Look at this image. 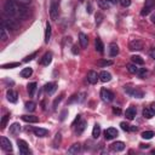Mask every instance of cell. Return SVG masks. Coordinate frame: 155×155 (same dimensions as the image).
Returning a JSON list of instances; mask_svg holds the SVG:
<instances>
[{"label":"cell","instance_id":"16","mask_svg":"<svg viewBox=\"0 0 155 155\" xmlns=\"http://www.w3.org/2000/svg\"><path fill=\"white\" fill-rule=\"evenodd\" d=\"M81 151V144L80 143H74L73 145H70V148L68 149V154H79Z\"/></svg>","mask_w":155,"mask_h":155},{"label":"cell","instance_id":"27","mask_svg":"<svg viewBox=\"0 0 155 155\" xmlns=\"http://www.w3.org/2000/svg\"><path fill=\"white\" fill-rule=\"evenodd\" d=\"M36 82H30V84H28V86H27V91H28V93H29V96L30 97H33L34 96V93H35V91H36Z\"/></svg>","mask_w":155,"mask_h":155},{"label":"cell","instance_id":"4","mask_svg":"<svg viewBox=\"0 0 155 155\" xmlns=\"http://www.w3.org/2000/svg\"><path fill=\"white\" fill-rule=\"evenodd\" d=\"M1 24H4L6 27V29H10V30H15V29L18 28V21L15 19V18L4 17V19L1 21Z\"/></svg>","mask_w":155,"mask_h":155},{"label":"cell","instance_id":"50","mask_svg":"<svg viewBox=\"0 0 155 155\" xmlns=\"http://www.w3.org/2000/svg\"><path fill=\"white\" fill-rule=\"evenodd\" d=\"M149 54H150V57L155 61V48H151V50L149 51Z\"/></svg>","mask_w":155,"mask_h":155},{"label":"cell","instance_id":"11","mask_svg":"<svg viewBox=\"0 0 155 155\" xmlns=\"http://www.w3.org/2000/svg\"><path fill=\"white\" fill-rule=\"evenodd\" d=\"M6 98H7V101H8L10 103H16L17 99H18V94H17V92H16L15 90H7V92H6Z\"/></svg>","mask_w":155,"mask_h":155},{"label":"cell","instance_id":"15","mask_svg":"<svg viewBox=\"0 0 155 155\" xmlns=\"http://www.w3.org/2000/svg\"><path fill=\"white\" fill-rule=\"evenodd\" d=\"M136 114H137V110H136L134 107H130V108H127L126 111H125V116H126V119H128V120H133L134 116H136Z\"/></svg>","mask_w":155,"mask_h":155},{"label":"cell","instance_id":"34","mask_svg":"<svg viewBox=\"0 0 155 155\" xmlns=\"http://www.w3.org/2000/svg\"><path fill=\"white\" fill-rule=\"evenodd\" d=\"M98 6L103 10H108L110 7V4L108 0H98Z\"/></svg>","mask_w":155,"mask_h":155},{"label":"cell","instance_id":"32","mask_svg":"<svg viewBox=\"0 0 155 155\" xmlns=\"http://www.w3.org/2000/svg\"><path fill=\"white\" fill-rule=\"evenodd\" d=\"M111 64H113V61H110V59H99L97 62L98 67H108V65H111Z\"/></svg>","mask_w":155,"mask_h":155},{"label":"cell","instance_id":"2","mask_svg":"<svg viewBox=\"0 0 155 155\" xmlns=\"http://www.w3.org/2000/svg\"><path fill=\"white\" fill-rule=\"evenodd\" d=\"M50 16L52 21H57L59 16V0L50 1Z\"/></svg>","mask_w":155,"mask_h":155},{"label":"cell","instance_id":"7","mask_svg":"<svg viewBox=\"0 0 155 155\" xmlns=\"http://www.w3.org/2000/svg\"><path fill=\"white\" fill-rule=\"evenodd\" d=\"M101 98H102L104 102L110 103V102L114 99V93H113L111 91L107 90V88H102V90H101Z\"/></svg>","mask_w":155,"mask_h":155},{"label":"cell","instance_id":"20","mask_svg":"<svg viewBox=\"0 0 155 155\" xmlns=\"http://www.w3.org/2000/svg\"><path fill=\"white\" fill-rule=\"evenodd\" d=\"M99 80L102 82H108V81L111 80V74L108 73V71H105V70H103V71L99 73Z\"/></svg>","mask_w":155,"mask_h":155},{"label":"cell","instance_id":"49","mask_svg":"<svg viewBox=\"0 0 155 155\" xmlns=\"http://www.w3.org/2000/svg\"><path fill=\"white\" fill-rule=\"evenodd\" d=\"M15 1H17L19 4H23V5H29L31 2V0H15Z\"/></svg>","mask_w":155,"mask_h":155},{"label":"cell","instance_id":"54","mask_svg":"<svg viewBox=\"0 0 155 155\" xmlns=\"http://www.w3.org/2000/svg\"><path fill=\"white\" fill-rule=\"evenodd\" d=\"M76 48H78L76 46H73V53H74V54H76V53H79V50H76Z\"/></svg>","mask_w":155,"mask_h":155},{"label":"cell","instance_id":"18","mask_svg":"<svg viewBox=\"0 0 155 155\" xmlns=\"http://www.w3.org/2000/svg\"><path fill=\"white\" fill-rule=\"evenodd\" d=\"M51 61H52V53H51V52H46V53L42 56L40 63H41L42 65H48V64L51 63Z\"/></svg>","mask_w":155,"mask_h":155},{"label":"cell","instance_id":"9","mask_svg":"<svg viewBox=\"0 0 155 155\" xmlns=\"http://www.w3.org/2000/svg\"><path fill=\"white\" fill-rule=\"evenodd\" d=\"M117 130L116 128H114V127H109V128H107L105 131H104V138L105 139H108V140H110V139H113V138H115L116 136H117Z\"/></svg>","mask_w":155,"mask_h":155},{"label":"cell","instance_id":"8","mask_svg":"<svg viewBox=\"0 0 155 155\" xmlns=\"http://www.w3.org/2000/svg\"><path fill=\"white\" fill-rule=\"evenodd\" d=\"M0 145H1V149H2V150L8 151V153L12 151V143H11L10 139H7L6 137H1V139H0Z\"/></svg>","mask_w":155,"mask_h":155},{"label":"cell","instance_id":"30","mask_svg":"<svg viewBox=\"0 0 155 155\" xmlns=\"http://www.w3.org/2000/svg\"><path fill=\"white\" fill-rule=\"evenodd\" d=\"M131 61H132V63H134V64H137V65H142V64H144V59L140 57V56H132L131 57Z\"/></svg>","mask_w":155,"mask_h":155},{"label":"cell","instance_id":"36","mask_svg":"<svg viewBox=\"0 0 155 155\" xmlns=\"http://www.w3.org/2000/svg\"><path fill=\"white\" fill-rule=\"evenodd\" d=\"M154 136H155V133L153 131H144V132H142V138H144V139H151Z\"/></svg>","mask_w":155,"mask_h":155},{"label":"cell","instance_id":"41","mask_svg":"<svg viewBox=\"0 0 155 155\" xmlns=\"http://www.w3.org/2000/svg\"><path fill=\"white\" fill-rule=\"evenodd\" d=\"M144 6L149 7V8H153L155 6V0H145L144 1Z\"/></svg>","mask_w":155,"mask_h":155},{"label":"cell","instance_id":"23","mask_svg":"<svg viewBox=\"0 0 155 155\" xmlns=\"http://www.w3.org/2000/svg\"><path fill=\"white\" fill-rule=\"evenodd\" d=\"M154 115H155V111H154L150 107H147V108L143 109V116H144L145 119H151Z\"/></svg>","mask_w":155,"mask_h":155},{"label":"cell","instance_id":"31","mask_svg":"<svg viewBox=\"0 0 155 155\" xmlns=\"http://www.w3.org/2000/svg\"><path fill=\"white\" fill-rule=\"evenodd\" d=\"M31 74H33V69H31L30 67L24 68V69L21 71V76H22V78H29Z\"/></svg>","mask_w":155,"mask_h":155},{"label":"cell","instance_id":"10","mask_svg":"<svg viewBox=\"0 0 155 155\" xmlns=\"http://www.w3.org/2000/svg\"><path fill=\"white\" fill-rule=\"evenodd\" d=\"M98 80H99V74H97V71L90 70V71L87 73V81H88L90 84L94 85V84H97Z\"/></svg>","mask_w":155,"mask_h":155},{"label":"cell","instance_id":"51","mask_svg":"<svg viewBox=\"0 0 155 155\" xmlns=\"http://www.w3.org/2000/svg\"><path fill=\"white\" fill-rule=\"evenodd\" d=\"M139 148H142V149H148V148H149V144H139Z\"/></svg>","mask_w":155,"mask_h":155},{"label":"cell","instance_id":"45","mask_svg":"<svg viewBox=\"0 0 155 155\" xmlns=\"http://www.w3.org/2000/svg\"><path fill=\"white\" fill-rule=\"evenodd\" d=\"M120 4L124 7H128L131 5V0H120Z\"/></svg>","mask_w":155,"mask_h":155},{"label":"cell","instance_id":"24","mask_svg":"<svg viewBox=\"0 0 155 155\" xmlns=\"http://www.w3.org/2000/svg\"><path fill=\"white\" fill-rule=\"evenodd\" d=\"M51 39V24L46 22V28H45V44H48Z\"/></svg>","mask_w":155,"mask_h":155},{"label":"cell","instance_id":"28","mask_svg":"<svg viewBox=\"0 0 155 155\" xmlns=\"http://www.w3.org/2000/svg\"><path fill=\"white\" fill-rule=\"evenodd\" d=\"M126 67L131 74H138V71H139V68H137V64H134V63H128Z\"/></svg>","mask_w":155,"mask_h":155},{"label":"cell","instance_id":"42","mask_svg":"<svg viewBox=\"0 0 155 155\" xmlns=\"http://www.w3.org/2000/svg\"><path fill=\"white\" fill-rule=\"evenodd\" d=\"M102 21H103V15L99 13V12H97V13H96V24L99 25V24L102 23Z\"/></svg>","mask_w":155,"mask_h":155},{"label":"cell","instance_id":"19","mask_svg":"<svg viewBox=\"0 0 155 155\" xmlns=\"http://www.w3.org/2000/svg\"><path fill=\"white\" fill-rule=\"evenodd\" d=\"M117 53H119V46L115 42L109 44V54H110V57H115Z\"/></svg>","mask_w":155,"mask_h":155},{"label":"cell","instance_id":"6","mask_svg":"<svg viewBox=\"0 0 155 155\" xmlns=\"http://www.w3.org/2000/svg\"><path fill=\"white\" fill-rule=\"evenodd\" d=\"M17 145H18V149H19V153L22 155H28L30 154V150H29V145L25 140L23 139H18L17 140Z\"/></svg>","mask_w":155,"mask_h":155},{"label":"cell","instance_id":"33","mask_svg":"<svg viewBox=\"0 0 155 155\" xmlns=\"http://www.w3.org/2000/svg\"><path fill=\"white\" fill-rule=\"evenodd\" d=\"M0 39L2 41L7 40V33H6V27L4 24H1V29H0Z\"/></svg>","mask_w":155,"mask_h":155},{"label":"cell","instance_id":"47","mask_svg":"<svg viewBox=\"0 0 155 155\" xmlns=\"http://www.w3.org/2000/svg\"><path fill=\"white\" fill-rule=\"evenodd\" d=\"M62 97H63V94H62V96H59L58 98H56V99H54V102H53V108H54V109L57 108V104H58V103L62 101Z\"/></svg>","mask_w":155,"mask_h":155},{"label":"cell","instance_id":"26","mask_svg":"<svg viewBox=\"0 0 155 155\" xmlns=\"http://www.w3.org/2000/svg\"><path fill=\"white\" fill-rule=\"evenodd\" d=\"M94 46H96V50H97L99 53H103V51H104V45H103V42H102V40H101L99 38H97V39L94 40Z\"/></svg>","mask_w":155,"mask_h":155},{"label":"cell","instance_id":"38","mask_svg":"<svg viewBox=\"0 0 155 155\" xmlns=\"http://www.w3.org/2000/svg\"><path fill=\"white\" fill-rule=\"evenodd\" d=\"M59 143H61V133L58 132V133H56L54 140H53V143H52L53 148H58V147H59Z\"/></svg>","mask_w":155,"mask_h":155},{"label":"cell","instance_id":"17","mask_svg":"<svg viewBox=\"0 0 155 155\" xmlns=\"http://www.w3.org/2000/svg\"><path fill=\"white\" fill-rule=\"evenodd\" d=\"M33 132H34V134L38 136V137H46V136L48 134V131H47L46 128H41V127H35V128H33Z\"/></svg>","mask_w":155,"mask_h":155},{"label":"cell","instance_id":"21","mask_svg":"<svg viewBox=\"0 0 155 155\" xmlns=\"http://www.w3.org/2000/svg\"><path fill=\"white\" fill-rule=\"evenodd\" d=\"M86 125H87V122H86V121H80V122L78 124V126L75 127V133H76L78 136H80V134L85 131Z\"/></svg>","mask_w":155,"mask_h":155},{"label":"cell","instance_id":"60","mask_svg":"<svg viewBox=\"0 0 155 155\" xmlns=\"http://www.w3.org/2000/svg\"><path fill=\"white\" fill-rule=\"evenodd\" d=\"M79 1H84V0H79Z\"/></svg>","mask_w":155,"mask_h":155},{"label":"cell","instance_id":"48","mask_svg":"<svg viewBox=\"0 0 155 155\" xmlns=\"http://www.w3.org/2000/svg\"><path fill=\"white\" fill-rule=\"evenodd\" d=\"M85 96H86V93H85V92H81V93L78 96V97H79L78 101H79V102H84V101H85Z\"/></svg>","mask_w":155,"mask_h":155},{"label":"cell","instance_id":"22","mask_svg":"<svg viewBox=\"0 0 155 155\" xmlns=\"http://www.w3.org/2000/svg\"><path fill=\"white\" fill-rule=\"evenodd\" d=\"M19 131H21V125H19L18 122H13V124L10 126V133H11V134L16 136V134L19 133Z\"/></svg>","mask_w":155,"mask_h":155},{"label":"cell","instance_id":"39","mask_svg":"<svg viewBox=\"0 0 155 155\" xmlns=\"http://www.w3.org/2000/svg\"><path fill=\"white\" fill-rule=\"evenodd\" d=\"M8 117H10V115H8V114H6V115H4V116H2V119H1V124H0L1 128H5V126H6V124H7Z\"/></svg>","mask_w":155,"mask_h":155},{"label":"cell","instance_id":"46","mask_svg":"<svg viewBox=\"0 0 155 155\" xmlns=\"http://www.w3.org/2000/svg\"><path fill=\"white\" fill-rule=\"evenodd\" d=\"M34 57H36V52H34V53H31L30 56H27V57H25V58H24L23 61H24V62H29V61H31V59H33Z\"/></svg>","mask_w":155,"mask_h":155},{"label":"cell","instance_id":"52","mask_svg":"<svg viewBox=\"0 0 155 155\" xmlns=\"http://www.w3.org/2000/svg\"><path fill=\"white\" fill-rule=\"evenodd\" d=\"M113 111H114L115 114H120V113H121V110H120L119 108H113Z\"/></svg>","mask_w":155,"mask_h":155},{"label":"cell","instance_id":"43","mask_svg":"<svg viewBox=\"0 0 155 155\" xmlns=\"http://www.w3.org/2000/svg\"><path fill=\"white\" fill-rule=\"evenodd\" d=\"M150 11H151V8H149V7H143L142 8V11H140V16H147V15H149L150 13Z\"/></svg>","mask_w":155,"mask_h":155},{"label":"cell","instance_id":"13","mask_svg":"<svg viewBox=\"0 0 155 155\" xmlns=\"http://www.w3.org/2000/svg\"><path fill=\"white\" fill-rule=\"evenodd\" d=\"M110 149H111L113 151H116V153L122 151V150L125 149V143L121 142V140H119V142H114V143L110 145Z\"/></svg>","mask_w":155,"mask_h":155},{"label":"cell","instance_id":"57","mask_svg":"<svg viewBox=\"0 0 155 155\" xmlns=\"http://www.w3.org/2000/svg\"><path fill=\"white\" fill-rule=\"evenodd\" d=\"M150 108H151V109H153V110L155 111V103H151V105H150Z\"/></svg>","mask_w":155,"mask_h":155},{"label":"cell","instance_id":"40","mask_svg":"<svg viewBox=\"0 0 155 155\" xmlns=\"http://www.w3.org/2000/svg\"><path fill=\"white\" fill-rule=\"evenodd\" d=\"M120 126H121V128H122L124 131H126V132L131 131V125H128V124H127V122H125V121L120 122Z\"/></svg>","mask_w":155,"mask_h":155},{"label":"cell","instance_id":"58","mask_svg":"<svg viewBox=\"0 0 155 155\" xmlns=\"http://www.w3.org/2000/svg\"><path fill=\"white\" fill-rule=\"evenodd\" d=\"M108 1H110V2H113V4H115L117 0H108Z\"/></svg>","mask_w":155,"mask_h":155},{"label":"cell","instance_id":"37","mask_svg":"<svg viewBox=\"0 0 155 155\" xmlns=\"http://www.w3.org/2000/svg\"><path fill=\"white\" fill-rule=\"evenodd\" d=\"M35 107H36V104L34 103V102H27L25 103V109L28 110V111H34L35 110Z\"/></svg>","mask_w":155,"mask_h":155},{"label":"cell","instance_id":"5","mask_svg":"<svg viewBox=\"0 0 155 155\" xmlns=\"http://www.w3.org/2000/svg\"><path fill=\"white\" fill-rule=\"evenodd\" d=\"M143 48V41L139 39H133L128 44V50L130 51H140Z\"/></svg>","mask_w":155,"mask_h":155},{"label":"cell","instance_id":"59","mask_svg":"<svg viewBox=\"0 0 155 155\" xmlns=\"http://www.w3.org/2000/svg\"><path fill=\"white\" fill-rule=\"evenodd\" d=\"M151 154H155V149H154V150H151Z\"/></svg>","mask_w":155,"mask_h":155},{"label":"cell","instance_id":"35","mask_svg":"<svg viewBox=\"0 0 155 155\" xmlns=\"http://www.w3.org/2000/svg\"><path fill=\"white\" fill-rule=\"evenodd\" d=\"M19 62H13V63H6V64H2L1 68L2 69H11V68H16V67H19Z\"/></svg>","mask_w":155,"mask_h":155},{"label":"cell","instance_id":"25","mask_svg":"<svg viewBox=\"0 0 155 155\" xmlns=\"http://www.w3.org/2000/svg\"><path fill=\"white\" fill-rule=\"evenodd\" d=\"M22 120L25 121V122H30V124H34V122L39 121V119L34 115H22Z\"/></svg>","mask_w":155,"mask_h":155},{"label":"cell","instance_id":"1","mask_svg":"<svg viewBox=\"0 0 155 155\" xmlns=\"http://www.w3.org/2000/svg\"><path fill=\"white\" fill-rule=\"evenodd\" d=\"M4 17L15 18V19H23L28 16V8L25 5L19 4L15 0H6L4 4Z\"/></svg>","mask_w":155,"mask_h":155},{"label":"cell","instance_id":"12","mask_svg":"<svg viewBox=\"0 0 155 155\" xmlns=\"http://www.w3.org/2000/svg\"><path fill=\"white\" fill-rule=\"evenodd\" d=\"M44 90H45V92L47 94H53L56 92V90H57V84L56 82H48V84L45 85Z\"/></svg>","mask_w":155,"mask_h":155},{"label":"cell","instance_id":"3","mask_svg":"<svg viewBox=\"0 0 155 155\" xmlns=\"http://www.w3.org/2000/svg\"><path fill=\"white\" fill-rule=\"evenodd\" d=\"M124 90H125V92L127 94H130V96H132L134 98H143V96H144L142 90H139L137 87H133L132 85H125Z\"/></svg>","mask_w":155,"mask_h":155},{"label":"cell","instance_id":"53","mask_svg":"<svg viewBox=\"0 0 155 155\" xmlns=\"http://www.w3.org/2000/svg\"><path fill=\"white\" fill-rule=\"evenodd\" d=\"M65 114H67V110H64V111L62 113V115H61V120H62V121L65 119Z\"/></svg>","mask_w":155,"mask_h":155},{"label":"cell","instance_id":"44","mask_svg":"<svg viewBox=\"0 0 155 155\" xmlns=\"http://www.w3.org/2000/svg\"><path fill=\"white\" fill-rule=\"evenodd\" d=\"M137 75H139L142 79H144L145 76H147V70L144 69V68H139V71H138V74Z\"/></svg>","mask_w":155,"mask_h":155},{"label":"cell","instance_id":"55","mask_svg":"<svg viewBox=\"0 0 155 155\" xmlns=\"http://www.w3.org/2000/svg\"><path fill=\"white\" fill-rule=\"evenodd\" d=\"M86 8H87V12H88V13H91V12H92V7H91V4H88V6H87Z\"/></svg>","mask_w":155,"mask_h":155},{"label":"cell","instance_id":"56","mask_svg":"<svg viewBox=\"0 0 155 155\" xmlns=\"http://www.w3.org/2000/svg\"><path fill=\"white\" fill-rule=\"evenodd\" d=\"M151 22H153V23H155V13H153V15H151Z\"/></svg>","mask_w":155,"mask_h":155},{"label":"cell","instance_id":"29","mask_svg":"<svg viewBox=\"0 0 155 155\" xmlns=\"http://www.w3.org/2000/svg\"><path fill=\"white\" fill-rule=\"evenodd\" d=\"M101 132H102V131H101V126H99L98 124H96V125L93 126V130H92V137L97 139V138L101 136Z\"/></svg>","mask_w":155,"mask_h":155},{"label":"cell","instance_id":"14","mask_svg":"<svg viewBox=\"0 0 155 155\" xmlns=\"http://www.w3.org/2000/svg\"><path fill=\"white\" fill-rule=\"evenodd\" d=\"M79 42H80V46L82 48H86L87 45H88V36L84 33H80L79 34Z\"/></svg>","mask_w":155,"mask_h":155}]
</instances>
